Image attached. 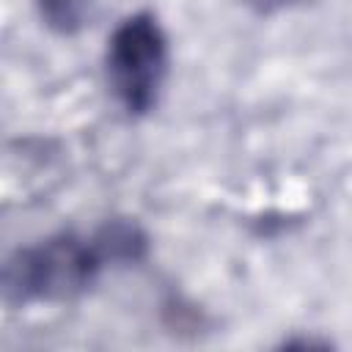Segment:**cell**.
I'll return each instance as SVG.
<instances>
[{
	"mask_svg": "<svg viewBox=\"0 0 352 352\" xmlns=\"http://www.w3.org/2000/svg\"><path fill=\"white\" fill-rule=\"evenodd\" d=\"M104 267L94 236L80 239L74 234L50 236L33 248L16 250L3 270L6 300H72L85 292Z\"/></svg>",
	"mask_w": 352,
	"mask_h": 352,
	"instance_id": "6da1fadb",
	"label": "cell"
},
{
	"mask_svg": "<svg viewBox=\"0 0 352 352\" xmlns=\"http://www.w3.org/2000/svg\"><path fill=\"white\" fill-rule=\"evenodd\" d=\"M94 242L104 264H135L146 256V248H148V239L140 231V226L129 220L104 223L94 234Z\"/></svg>",
	"mask_w": 352,
	"mask_h": 352,
	"instance_id": "3957f363",
	"label": "cell"
},
{
	"mask_svg": "<svg viewBox=\"0 0 352 352\" xmlns=\"http://www.w3.org/2000/svg\"><path fill=\"white\" fill-rule=\"evenodd\" d=\"M168 66V41L160 22L140 11L126 16L107 38V77L129 113L154 107Z\"/></svg>",
	"mask_w": 352,
	"mask_h": 352,
	"instance_id": "7a4b0ae2",
	"label": "cell"
},
{
	"mask_svg": "<svg viewBox=\"0 0 352 352\" xmlns=\"http://www.w3.org/2000/svg\"><path fill=\"white\" fill-rule=\"evenodd\" d=\"M36 3L47 28L63 36L77 33L91 14V0H36Z\"/></svg>",
	"mask_w": 352,
	"mask_h": 352,
	"instance_id": "277c9868",
	"label": "cell"
},
{
	"mask_svg": "<svg viewBox=\"0 0 352 352\" xmlns=\"http://www.w3.org/2000/svg\"><path fill=\"white\" fill-rule=\"evenodd\" d=\"M253 11H258V14H272V11H278V8H283L289 0H245Z\"/></svg>",
	"mask_w": 352,
	"mask_h": 352,
	"instance_id": "5b68a950",
	"label": "cell"
}]
</instances>
